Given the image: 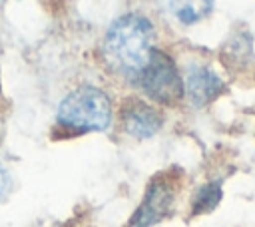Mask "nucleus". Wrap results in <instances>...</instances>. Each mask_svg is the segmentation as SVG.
Instances as JSON below:
<instances>
[{
	"label": "nucleus",
	"instance_id": "nucleus-1",
	"mask_svg": "<svg viewBox=\"0 0 255 227\" xmlns=\"http://www.w3.org/2000/svg\"><path fill=\"white\" fill-rule=\"evenodd\" d=\"M102 50L118 72L139 74L153 52V24L141 14H124L108 28Z\"/></svg>",
	"mask_w": 255,
	"mask_h": 227
},
{
	"label": "nucleus",
	"instance_id": "nucleus-2",
	"mask_svg": "<svg viewBox=\"0 0 255 227\" xmlns=\"http://www.w3.org/2000/svg\"><path fill=\"white\" fill-rule=\"evenodd\" d=\"M112 121V106L108 96L94 86L72 90L58 106L56 123L72 133L104 131Z\"/></svg>",
	"mask_w": 255,
	"mask_h": 227
},
{
	"label": "nucleus",
	"instance_id": "nucleus-3",
	"mask_svg": "<svg viewBox=\"0 0 255 227\" xmlns=\"http://www.w3.org/2000/svg\"><path fill=\"white\" fill-rule=\"evenodd\" d=\"M137 76L141 90L157 104L175 106L185 94L183 78L179 76L175 62L171 60V56L157 48H153L147 64L141 68Z\"/></svg>",
	"mask_w": 255,
	"mask_h": 227
},
{
	"label": "nucleus",
	"instance_id": "nucleus-4",
	"mask_svg": "<svg viewBox=\"0 0 255 227\" xmlns=\"http://www.w3.org/2000/svg\"><path fill=\"white\" fill-rule=\"evenodd\" d=\"M175 191H177V177L167 171L157 173L149 181L141 205L129 219L128 227H151L157 221H161L173 207Z\"/></svg>",
	"mask_w": 255,
	"mask_h": 227
},
{
	"label": "nucleus",
	"instance_id": "nucleus-5",
	"mask_svg": "<svg viewBox=\"0 0 255 227\" xmlns=\"http://www.w3.org/2000/svg\"><path fill=\"white\" fill-rule=\"evenodd\" d=\"M120 123L128 135L135 139H149L161 129L163 117L153 106L131 96L120 106Z\"/></svg>",
	"mask_w": 255,
	"mask_h": 227
},
{
	"label": "nucleus",
	"instance_id": "nucleus-6",
	"mask_svg": "<svg viewBox=\"0 0 255 227\" xmlns=\"http://www.w3.org/2000/svg\"><path fill=\"white\" fill-rule=\"evenodd\" d=\"M223 88H225L223 80L207 66H191L185 72L183 90L189 96L191 104L197 108L211 104L223 92Z\"/></svg>",
	"mask_w": 255,
	"mask_h": 227
},
{
	"label": "nucleus",
	"instance_id": "nucleus-7",
	"mask_svg": "<svg viewBox=\"0 0 255 227\" xmlns=\"http://www.w3.org/2000/svg\"><path fill=\"white\" fill-rule=\"evenodd\" d=\"M171 14L185 26L197 24L213 10V0H171Z\"/></svg>",
	"mask_w": 255,
	"mask_h": 227
},
{
	"label": "nucleus",
	"instance_id": "nucleus-8",
	"mask_svg": "<svg viewBox=\"0 0 255 227\" xmlns=\"http://www.w3.org/2000/svg\"><path fill=\"white\" fill-rule=\"evenodd\" d=\"M219 199H221V185L215 183V181H211V183L199 187V191L195 193V197L191 201V213L193 215L207 213V211H211V209L217 207Z\"/></svg>",
	"mask_w": 255,
	"mask_h": 227
},
{
	"label": "nucleus",
	"instance_id": "nucleus-9",
	"mask_svg": "<svg viewBox=\"0 0 255 227\" xmlns=\"http://www.w3.org/2000/svg\"><path fill=\"white\" fill-rule=\"evenodd\" d=\"M8 191H10V175H8L6 167L0 163V201H4Z\"/></svg>",
	"mask_w": 255,
	"mask_h": 227
},
{
	"label": "nucleus",
	"instance_id": "nucleus-10",
	"mask_svg": "<svg viewBox=\"0 0 255 227\" xmlns=\"http://www.w3.org/2000/svg\"><path fill=\"white\" fill-rule=\"evenodd\" d=\"M2 2H4V0H0V4H2Z\"/></svg>",
	"mask_w": 255,
	"mask_h": 227
}]
</instances>
